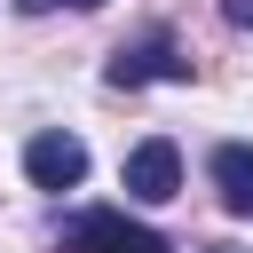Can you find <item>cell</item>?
I'll use <instances>...</instances> for the list:
<instances>
[{"mask_svg":"<svg viewBox=\"0 0 253 253\" xmlns=\"http://www.w3.org/2000/svg\"><path fill=\"white\" fill-rule=\"evenodd\" d=\"M71 8H103V0H71Z\"/></svg>","mask_w":253,"mask_h":253,"instance_id":"cell-8","label":"cell"},{"mask_svg":"<svg viewBox=\"0 0 253 253\" xmlns=\"http://www.w3.org/2000/svg\"><path fill=\"white\" fill-rule=\"evenodd\" d=\"M213 190L229 213H253V142H221L213 150Z\"/></svg>","mask_w":253,"mask_h":253,"instance_id":"cell-5","label":"cell"},{"mask_svg":"<svg viewBox=\"0 0 253 253\" xmlns=\"http://www.w3.org/2000/svg\"><path fill=\"white\" fill-rule=\"evenodd\" d=\"M16 8H24V16H47V8H63V0H16Z\"/></svg>","mask_w":253,"mask_h":253,"instance_id":"cell-7","label":"cell"},{"mask_svg":"<svg viewBox=\"0 0 253 253\" xmlns=\"http://www.w3.org/2000/svg\"><path fill=\"white\" fill-rule=\"evenodd\" d=\"M221 16H229L237 32H253V0H221Z\"/></svg>","mask_w":253,"mask_h":253,"instance_id":"cell-6","label":"cell"},{"mask_svg":"<svg viewBox=\"0 0 253 253\" xmlns=\"http://www.w3.org/2000/svg\"><path fill=\"white\" fill-rule=\"evenodd\" d=\"M24 174H32L40 190H71V182L87 174V142L63 134V126H55V134H32V142H24Z\"/></svg>","mask_w":253,"mask_h":253,"instance_id":"cell-4","label":"cell"},{"mask_svg":"<svg viewBox=\"0 0 253 253\" xmlns=\"http://www.w3.org/2000/svg\"><path fill=\"white\" fill-rule=\"evenodd\" d=\"M63 245L71 253H166V237L134 229L126 213H71L63 221Z\"/></svg>","mask_w":253,"mask_h":253,"instance_id":"cell-2","label":"cell"},{"mask_svg":"<svg viewBox=\"0 0 253 253\" xmlns=\"http://www.w3.org/2000/svg\"><path fill=\"white\" fill-rule=\"evenodd\" d=\"M119 182H126V198H142V206H166V198L182 190V150H174L166 134H150V142H134V150H126Z\"/></svg>","mask_w":253,"mask_h":253,"instance_id":"cell-1","label":"cell"},{"mask_svg":"<svg viewBox=\"0 0 253 253\" xmlns=\"http://www.w3.org/2000/svg\"><path fill=\"white\" fill-rule=\"evenodd\" d=\"M142 79H190V55H182L166 32L119 47V55H111V87H142Z\"/></svg>","mask_w":253,"mask_h":253,"instance_id":"cell-3","label":"cell"}]
</instances>
